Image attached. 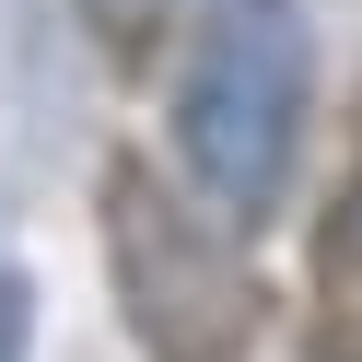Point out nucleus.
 Segmentation results:
<instances>
[{
    "label": "nucleus",
    "mask_w": 362,
    "mask_h": 362,
    "mask_svg": "<svg viewBox=\"0 0 362 362\" xmlns=\"http://www.w3.org/2000/svg\"><path fill=\"white\" fill-rule=\"evenodd\" d=\"M304 117H315V12L304 0H199L164 105L187 199L257 234L304 175Z\"/></svg>",
    "instance_id": "nucleus-1"
},
{
    "label": "nucleus",
    "mask_w": 362,
    "mask_h": 362,
    "mask_svg": "<svg viewBox=\"0 0 362 362\" xmlns=\"http://www.w3.org/2000/svg\"><path fill=\"white\" fill-rule=\"evenodd\" d=\"M105 211V281H117V327L141 362H245L257 351V269H245L234 222L199 211L152 152H117L94 187Z\"/></svg>",
    "instance_id": "nucleus-2"
},
{
    "label": "nucleus",
    "mask_w": 362,
    "mask_h": 362,
    "mask_svg": "<svg viewBox=\"0 0 362 362\" xmlns=\"http://www.w3.org/2000/svg\"><path fill=\"white\" fill-rule=\"evenodd\" d=\"M304 362H362V152L339 164L304 245Z\"/></svg>",
    "instance_id": "nucleus-3"
},
{
    "label": "nucleus",
    "mask_w": 362,
    "mask_h": 362,
    "mask_svg": "<svg viewBox=\"0 0 362 362\" xmlns=\"http://www.w3.org/2000/svg\"><path fill=\"white\" fill-rule=\"evenodd\" d=\"M0 362H35V281L0 269Z\"/></svg>",
    "instance_id": "nucleus-4"
}]
</instances>
